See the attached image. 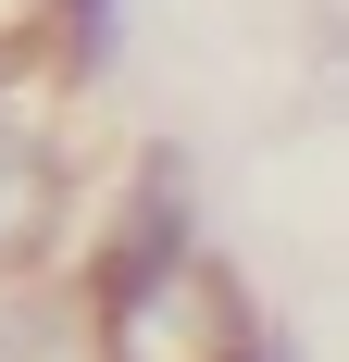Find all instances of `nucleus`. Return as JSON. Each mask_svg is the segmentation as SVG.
Instances as JSON below:
<instances>
[{"instance_id": "nucleus-2", "label": "nucleus", "mask_w": 349, "mask_h": 362, "mask_svg": "<svg viewBox=\"0 0 349 362\" xmlns=\"http://www.w3.org/2000/svg\"><path fill=\"white\" fill-rule=\"evenodd\" d=\"M75 50H88V63L112 50V0H75Z\"/></svg>"}, {"instance_id": "nucleus-1", "label": "nucleus", "mask_w": 349, "mask_h": 362, "mask_svg": "<svg viewBox=\"0 0 349 362\" xmlns=\"http://www.w3.org/2000/svg\"><path fill=\"white\" fill-rule=\"evenodd\" d=\"M50 213H63V150H50V125L25 112V88H13V63H0V275L37 262Z\"/></svg>"}]
</instances>
